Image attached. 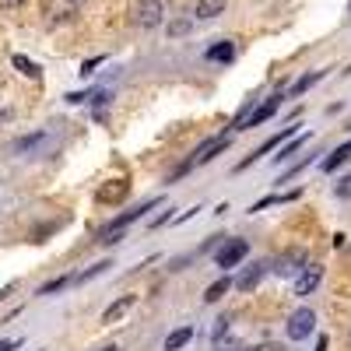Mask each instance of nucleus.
<instances>
[{"label":"nucleus","mask_w":351,"mask_h":351,"mask_svg":"<svg viewBox=\"0 0 351 351\" xmlns=\"http://www.w3.org/2000/svg\"><path fill=\"white\" fill-rule=\"evenodd\" d=\"M313 327H316V313L309 306H302V309L291 313V319H288V337L291 341H306L313 334Z\"/></svg>","instance_id":"f257e3e1"},{"label":"nucleus","mask_w":351,"mask_h":351,"mask_svg":"<svg viewBox=\"0 0 351 351\" xmlns=\"http://www.w3.org/2000/svg\"><path fill=\"white\" fill-rule=\"evenodd\" d=\"M228 144H232V137H228V134H218V137H211V141H204L200 148L193 152V158L186 162V169H190V165H208L215 155H221V152L228 148Z\"/></svg>","instance_id":"f03ea898"},{"label":"nucleus","mask_w":351,"mask_h":351,"mask_svg":"<svg viewBox=\"0 0 351 351\" xmlns=\"http://www.w3.org/2000/svg\"><path fill=\"white\" fill-rule=\"evenodd\" d=\"M162 14H165L162 0H137V4H134V21H137L141 28H155V25H162Z\"/></svg>","instance_id":"7ed1b4c3"},{"label":"nucleus","mask_w":351,"mask_h":351,"mask_svg":"<svg viewBox=\"0 0 351 351\" xmlns=\"http://www.w3.org/2000/svg\"><path fill=\"white\" fill-rule=\"evenodd\" d=\"M295 134H299V127H285L281 134H274V137H267V141H263V144H260V148H256V152H253L250 158H243V162H239V172H243V169H250V165H253L256 158H263V155H267V152H274V148H281V144H285V141H291V137H295Z\"/></svg>","instance_id":"20e7f679"},{"label":"nucleus","mask_w":351,"mask_h":351,"mask_svg":"<svg viewBox=\"0 0 351 351\" xmlns=\"http://www.w3.org/2000/svg\"><path fill=\"white\" fill-rule=\"evenodd\" d=\"M246 253H250V243H246V239H228V243L218 250L215 260H218L221 271H228V267H236L239 260H246Z\"/></svg>","instance_id":"39448f33"},{"label":"nucleus","mask_w":351,"mask_h":351,"mask_svg":"<svg viewBox=\"0 0 351 351\" xmlns=\"http://www.w3.org/2000/svg\"><path fill=\"white\" fill-rule=\"evenodd\" d=\"M319 281H324V267H319V263H306L295 278V295H313L319 288Z\"/></svg>","instance_id":"423d86ee"},{"label":"nucleus","mask_w":351,"mask_h":351,"mask_svg":"<svg viewBox=\"0 0 351 351\" xmlns=\"http://www.w3.org/2000/svg\"><path fill=\"white\" fill-rule=\"evenodd\" d=\"M158 204H162L158 197H152V200H144L141 208H130V211H123L120 218H112V225H109V228H112V232H123V228H127L130 221H137V218H144V215H148V211H155Z\"/></svg>","instance_id":"0eeeda50"},{"label":"nucleus","mask_w":351,"mask_h":351,"mask_svg":"<svg viewBox=\"0 0 351 351\" xmlns=\"http://www.w3.org/2000/svg\"><path fill=\"white\" fill-rule=\"evenodd\" d=\"M127 193H130V183L127 180H109V183H102L99 186V204H120V200H127Z\"/></svg>","instance_id":"6e6552de"},{"label":"nucleus","mask_w":351,"mask_h":351,"mask_svg":"<svg viewBox=\"0 0 351 351\" xmlns=\"http://www.w3.org/2000/svg\"><path fill=\"white\" fill-rule=\"evenodd\" d=\"M278 106H281V92L278 95H271L267 102H263V106H256L250 116H246V123H243V130H250V127H260L263 120H271V116L278 112Z\"/></svg>","instance_id":"1a4fd4ad"},{"label":"nucleus","mask_w":351,"mask_h":351,"mask_svg":"<svg viewBox=\"0 0 351 351\" xmlns=\"http://www.w3.org/2000/svg\"><path fill=\"white\" fill-rule=\"evenodd\" d=\"M134 302H137L134 295H120V299H116V302H112V306L102 313V324H120V319H123V316L134 309Z\"/></svg>","instance_id":"9d476101"},{"label":"nucleus","mask_w":351,"mask_h":351,"mask_svg":"<svg viewBox=\"0 0 351 351\" xmlns=\"http://www.w3.org/2000/svg\"><path fill=\"white\" fill-rule=\"evenodd\" d=\"M302 267H306V256H302L299 250H291V253H285V256L278 260V267H274V271L288 278V274H299Z\"/></svg>","instance_id":"9b49d317"},{"label":"nucleus","mask_w":351,"mask_h":351,"mask_svg":"<svg viewBox=\"0 0 351 351\" xmlns=\"http://www.w3.org/2000/svg\"><path fill=\"white\" fill-rule=\"evenodd\" d=\"M39 144H46V130H36V134H28V137H18V141L11 144V152H14V155H25V152H36Z\"/></svg>","instance_id":"f8f14e48"},{"label":"nucleus","mask_w":351,"mask_h":351,"mask_svg":"<svg viewBox=\"0 0 351 351\" xmlns=\"http://www.w3.org/2000/svg\"><path fill=\"white\" fill-rule=\"evenodd\" d=\"M221 11H225V0H197V8H193V18L208 21V18H218Z\"/></svg>","instance_id":"ddd939ff"},{"label":"nucleus","mask_w":351,"mask_h":351,"mask_svg":"<svg viewBox=\"0 0 351 351\" xmlns=\"http://www.w3.org/2000/svg\"><path fill=\"white\" fill-rule=\"evenodd\" d=\"M204 56H208V60H211V64H221V60L228 64V60H232V56H236V46H232L228 39H221V43H215V46H211L208 53H204Z\"/></svg>","instance_id":"4468645a"},{"label":"nucleus","mask_w":351,"mask_h":351,"mask_svg":"<svg viewBox=\"0 0 351 351\" xmlns=\"http://www.w3.org/2000/svg\"><path fill=\"white\" fill-rule=\"evenodd\" d=\"M193 341V327H180V330H172L169 337H165V351H180V348H186Z\"/></svg>","instance_id":"2eb2a0df"},{"label":"nucleus","mask_w":351,"mask_h":351,"mask_svg":"<svg viewBox=\"0 0 351 351\" xmlns=\"http://www.w3.org/2000/svg\"><path fill=\"white\" fill-rule=\"evenodd\" d=\"M348 158H351V141H348V144H341V148H334V152L324 158V172H334V169H337V165H344Z\"/></svg>","instance_id":"dca6fc26"},{"label":"nucleus","mask_w":351,"mask_h":351,"mask_svg":"<svg viewBox=\"0 0 351 351\" xmlns=\"http://www.w3.org/2000/svg\"><path fill=\"white\" fill-rule=\"evenodd\" d=\"M11 64H14L25 77H32V81H39V77H43L39 64H36V60H28V56H21V53H14V56H11Z\"/></svg>","instance_id":"f3484780"},{"label":"nucleus","mask_w":351,"mask_h":351,"mask_svg":"<svg viewBox=\"0 0 351 351\" xmlns=\"http://www.w3.org/2000/svg\"><path fill=\"white\" fill-rule=\"evenodd\" d=\"M260 278H263V263H253L250 271H243V278L236 281V288L250 291V288H256V285H260Z\"/></svg>","instance_id":"a211bd4d"},{"label":"nucleus","mask_w":351,"mask_h":351,"mask_svg":"<svg viewBox=\"0 0 351 351\" xmlns=\"http://www.w3.org/2000/svg\"><path fill=\"white\" fill-rule=\"evenodd\" d=\"M228 288H232V278L225 274V278H218L215 285H208V291H204V302H218V299L225 295Z\"/></svg>","instance_id":"6ab92c4d"},{"label":"nucleus","mask_w":351,"mask_h":351,"mask_svg":"<svg viewBox=\"0 0 351 351\" xmlns=\"http://www.w3.org/2000/svg\"><path fill=\"white\" fill-rule=\"evenodd\" d=\"M324 74H327V71H313V74L299 77L295 84H291V95H302V92H309V88H313L316 81H324Z\"/></svg>","instance_id":"aec40b11"},{"label":"nucleus","mask_w":351,"mask_h":351,"mask_svg":"<svg viewBox=\"0 0 351 351\" xmlns=\"http://www.w3.org/2000/svg\"><path fill=\"white\" fill-rule=\"evenodd\" d=\"M306 141H309V137H306V134H295V137H291V141H288V144H285V148H281V155H278V158H274V162H278V165H281V162H288V158H291V155H295V152H299V148H302V144H306Z\"/></svg>","instance_id":"412c9836"},{"label":"nucleus","mask_w":351,"mask_h":351,"mask_svg":"<svg viewBox=\"0 0 351 351\" xmlns=\"http://www.w3.org/2000/svg\"><path fill=\"white\" fill-rule=\"evenodd\" d=\"M109 267H112V263H109V260H102V263H95V267H88L84 274H77L74 281H81V285H84V281H92V278H99V274H102V271H109Z\"/></svg>","instance_id":"4be33fe9"},{"label":"nucleus","mask_w":351,"mask_h":351,"mask_svg":"<svg viewBox=\"0 0 351 351\" xmlns=\"http://www.w3.org/2000/svg\"><path fill=\"white\" fill-rule=\"evenodd\" d=\"M334 193H337L341 200H351V176H344V180L334 183Z\"/></svg>","instance_id":"5701e85b"},{"label":"nucleus","mask_w":351,"mask_h":351,"mask_svg":"<svg viewBox=\"0 0 351 351\" xmlns=\"http://www.w3.org/2000/svg\"><path fill=\"white\" fill-rule=\"evenodd\" d=\"M67 281H71V278H56V281H46V285L39 288V295H53V291H60Z\"/></svg>","instance_id":"b1692460"},{"label":"nucleus","mask_w":351,"mask_h":351,"mask_svg":"<svg viewBox=\"0 0 351 351\" xmlns=\"http://www.w3.org/2000/svg\"><path fill=\"white\" fill-rule=\"evenodd\" d=\"M99 64H102V56H92V60H84V64H81V71H77V74H81V77H84V74H92Z\"/></svg>","instance_id":"393cba45"},{"label":"nucleus","mask_w":351,"mask_h":351,"mask_svg":"<svg viewBox=\"0 0 351 351\" xmlns=\"http://www.w3.org/2000/svg\"><path fill=\"white\" fill-rule=\"evenodd\" d=\"M225 334H228V316H221V319H218V327H215V344H218Z\"/></svg>","instance_id":"a878e982"},{"label":"nucleus","mask_w":351,"mask_h":351,"mask_svg":"<svg viewBox=\"0 0 351 351\" xmlns=\"http://www.w3.org/2000/svg\"><path fill=\"white\" fill-rule=\"evenodd\" d=\"M250 351H285L281 344H274V341H263V344H253Z\"/></svg>","instance_id":"bb28decb"},{"label":"nucleus","mask_w":351,"mask_h":351,"mask_svg":"<svg viewBox=\"0 0 351 351\" xmlns=\"http://www.w3.org/2000/svg\"><path fill=\"white\" fill-rule=\"evenodd\" d=\"M25 4H28V0H0V8H4V11H18Z\"/></svg>","instance_id":"cd10ccee"},{"label":"nucleus","mask_w":351,"mask_h":351,"mask_svg":"<svg viewBox=\"0 0 351 351\" xmlns=\"http://www.w3.org/2000/svg\"><path fill=\"white\" fill-rule=\"evenodd\" d=\"M186 28H190V25H186V21H176V25H172V28H169V32H172V36H183V32H186Z\"/></svg>","instance_id":"c85d7f7f"},{"label":"nucleus","mask_w":351,"mask_h":351,"mask_svg":"<svg viewBox=\"0 0 351 351\" xmlns=\"http://www.w3.org/2000/svg\"><path fill=\"white\" fill-rule=\"evenodd\" d=\"M18 348V341H0V351H14Z\"/></svg>","instance_id":"c756f323"},{"label":"nucleus","mask_w":351,"mask_h":351,"mask_svg":"<svg viewBox=\"0 0 351 351\" xmlns=\"http://www.w3.org/2000/svg\"><path fill=\"white\" fill-rule=\"evenodd\" d=\"M11 116H14L11 109H0V123H8V120H11Z\"/></svg>","instance_id":"7c9ffc66"},{"label":"nucleus","mask_w":351,"mask_h":351,"mask_svg":"<svg viewBox=\"0 0 351 351\" xmlns=\"http://www.w3.org/2000/svg\"><path fill=\"white\" fill-rule=\"evenodd\" d=\"M316 351H327V337H319V341H316Z\"/></svg>","instance_id":"2f4dec72"},{"label":"nucleus","mask_w":351,"mask_h":351,"mask_svg":"<svg viewBox=\"0 0 351 351\" xmlns=\"http://www.w3.org/2000/svg\"><path fill=\"white\" fill-rule=\"evenodd\" d=\"M99 351H116V348H99Z\"/></svg>","instance_id":"473e14b6"}]
</instances>
